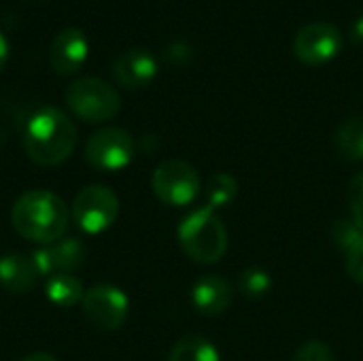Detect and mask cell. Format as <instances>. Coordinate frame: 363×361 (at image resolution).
<instances>
[{
  "label": "cell",
  "instance_id": "5",
  "mask_svg": "<svg viewBox=\"0 0 363 361\" xmlns=\"http://www.w3.org/2000/svg\"><path fill=\"white\" fill-rule=\"evenodd\" d=\"M153 194L166 206H187L200 194V177L198 170L183 160H166L162 162L151 177Z\"/></svg>",
  "mask_w": 363,
  "mask_h": 361
},
{
  "label": "cell",
  "instance_id": "21",
  "mask_svg": "<svg viewBox=\"0 0 363 361\" xmlns=\"http://www.w3.org/2000/svg\"><path fill=\"white\" fill-rule=\"evenodd\" d=\"M347 200L351 209V219L363 230V172L351 179L347 189Z\"/></svg>",
  "mask_w": 363,
  "mask_h": 361
},
{
  "label": "cell",
  "instance_id": "25",
  "mask_svg": "<svg viewBox=\"0 0 363 361\" xmlns=\"http://www.w3.org/2000/svg\"><path fill=\"white\" fill-rule=\"evenodd\" d=\"M351 36H353V40H355V43H363V17H359V19L353 23V28H351Z\"/></svg>",
  "mask_w": 363,
  "mask_h": 361
},
{
  "label": "cell",
  "instance_id": "24",
  "mask_svg": "<svg viewBox=\"0 0 363 361\" xmlns=\"http://www.w3.org/2000/svg\"><path fill=\"white\" fill-rule=\"evenodd\" d=\"M6 62H9V40H6V36L0 32V70L6 66Z\"/></svg>",
  "mask_w": 363,
  "mask_h": 361
},
{
  "label": "cell",
  "instance_id": "10",
  "mask_svg": "<svg viewBox=\"0 0 363 361\" xmlns=\"http://www.w3.org/2000/svg\"><path fill=\"white\" fill-rule=\"evenodd\" d=\"M85 260V247L79 238H60L51 245H43L32 253V262L38 277L72 274Z\"/></svg>",
  "mask_w": 363,
  "mask_h": 361
},
{
  "label": "cell",
  "instance_id": "23",
  "mask_svg": "<svg viewBox=\"0 0 363 361\" xmlns=\"http://www.w3.org/2000/svg\"><path fill=\"white\" fill-rule=\"evenodd\" d=\"M345 266H347V274H349L355 283L363 285V238H359V240L347 251Z\"/></svg>",
  "mask_w": 363,
  "mask_h": 361
},
{
  "label": "cell",
  "instance_id": "8",
  "mask_svg": "<svg viewBox=\"0 0 363 361\" xmlns=\"http://www.w3.org/2000/svg\"><path fill=\"white\" fill-rule=\"evenodd\" d=\"M342 49V32L328 21L302 26L294 36V55L304 66L330 64Z\"/></svg>",
  "mask_w": 363,
  "mask_h": 361
},
{
  "label": "cell",
  "instance_id": "15",
  "mask_svg": "<svg viewBox=\"0 0 363 361\" xmlns=\"http://www.w3.org/2000/svg\"><path fill=\"white\" fill-rule=\"evenodd\" d=\"M45 296L51 304L60 309H70L83 300L85 289L74 274H53L45 283Z\"/></svg>",
  "mask_w": 363,
  "mask_h": 361
},
{
  "label": "cell",
  "instance_id": "1",
  "mask_svg": "<svg viewBox=\"0 0 363 361\" xmlns=\"http://www.w3.org/2000/svg\"><path fill=\"white\" fill-rule=\"evenodd\" d=\"M77 128L57 106L36 109L23 128V151L38 166H57L72 155Z\"/></svg>",
  "mask_w": 363,
  "mask_h": 361
},
{
  "label": "cell",
  "instance_id": "22",
  "mask_svg": "<svg viewBox=\"0 0 363 361\" xmlns=\"http://www.w3.org/2000/svg\"><path fill=\"white\" fill-rule=\"evenodd\" d=\"M294 361H334V353H332V349L325 343L308 340V343H304L296 351Z\"/></svg>",
  "mask_w": 363,
  "mask_h": 361
},
{
  "label": "cell",
  "instance_id": "7",
  "mask_svg": "<svg viewBox=\"0 0 363 361\" xmlns=\"http://www.w3.org/2000/svg\"><path fill=\"white\" fill-rule=\"evenodd\" d=\"M136 155L134 136L123 128H102L85 143V160L102 172H117L125 168Z\"/></svg>",
  "mask_w": 363,
  "mask_h": 361
},
{
  "label": "cell",
  "instance_id": "3",
  "mask_svg": "<svg viewBox=\"0 0 363 361\" xmlns=\"http://www.w3.org/2000/svg\"><path fill=\"white\" fill-rule=\"evenodd\" d=\"M185 255L198 264H217L228 251V230L211 206L191 211L177 230Z\"/></svg>",
  "mask_w": 363,
  "mask_h": 361
},
{
  "label": "cell",
  "instance_id": "2",
  "mask_svg": "<svg viewBox=\"0 0 363 361\" xmlns=\"http://www.w3.org/2000/svg\"><path fill=\"white\" fill-rule=\"evenodd\" d=\"M70 221L68 206L47 189H32L19 196L11 209L13 230L36 245H51L66 234Z\"/></svg>",
  "mask_w": 363,
  "mask_h": 361
},
{
  "label": "cell",
  "instance_id": "12",
  "mask_svg": "<svg viewBox=\"0 0 363 361\" xmlns=\"http://www.w3.org/2000/svg\"><path fill=\"white\" fill-rule=\"evenodd\" d=\"M157 74V60L145 49H128L113 62V77L128 89L147 87Z\"/></svg>",
  "mask_w": 363,
  "mask_h": 361
},
{
  "label": "cell",
  "instance_id": "19",
  "mask_svg": "<svg viewBox=\"0 0 363 361\" xmlns=\"http://www.w3.org/2000/svg\"><path fill=\"white\" fill-rule=\"evenodd\" d=\"M272 289V277L264 268H247L238 274V291L251 300L264 298Z\"/></svg>",
  "mask_w": 363,
  "mask_h": 361
},
{
  "label": "cell",
  "instance_id": "20",
  "mask_svg": "<svg viewBox=\"0 0 363 361\" xmlns=\"http://www.w3.org/2000/svg\"><path fill=\"white\" fill-rule=\"evenodd\" d=\"M332 238L334 243L347 253L359 238H363V230L353 221V219H340L332 228Z\"/></svg>",
  "mask_w": 363,
  "mask_h": 361
},
{
  "label": "cell",
  "instance_id": "17",
  "mask_svg": "<svg viewBox=\"0 0 363 361\" xmlns=\"http://www.w3.org/2000/svg\"><path fill=\"white\" fill-rule=\"evenodd\" d=\"M336 147L342 157L351 162H363V117H351L338 128Z\"/></svg>",
  "mask_w": 363,
  "mask_h": 361
},
{
  "label": "cell",
  "instance_id": "4",
  "mask_svg": "<svg viewBox=\"0 0 363 361\" xmlns=\"http://www.w3.org/2000/svg\"><path fill=\"white\" fill-rule=\"evenodd\" d=\"M66 106L72 115L87 123H102L113 119L121 109L117 89L98 77L74 79L64 91Z\"/></svg>",
  "mask_w": 363,
  "mask_h": 361
},
{
  "label": "cell",
  "instance_id": "16",
  "mask_svg": "<svg viewBox=\"0 0 363 361\" xmlns=\"http://www.w3.org/2000/svg\"><path fill=\"white\" fill-rule=\"evenodd\" d=\"M168 361H221V355L208 338L185 336L172 347Z\"/></svg>",
  "mask_w": 363,
  "mask_h": 361
},
{
  "label": "cell",
  "instance_id": "9",
  "mask_svg": "<svg viewBox=\"0 0 363 361\" xmlns=\"http://www.w3.org/2000/svg\"><path fill=\"white\" fill-rule=\"evenodd\" d=\"M81 302L87 321L102 332H115L128 319L130 300L115 285H96L85 291Z\"/></svg>",
  "mask_w": 363,
  "mask_h": 361
},
{
  "label": "cell",
  "instance_id": "26",
  "mask_svg": "<svg viewBox=\"0 0 363 361\" xmlns=\"http://www.w3.org/2000/svg\"><path fill=\"white\" fill-rule=\"evenodd\" d=\"M19 361H57L53 355H49V353H32V355H26L23 360Z\"/></svg>",
  "mask_w": 363,
  "mask_h": 361
},
{
  "label": "cell",
  "instance_id": "13",
  "mask_svg": "<svg viewBox=\"0 0 363 361\" xmlns=\"http://www.w3.org/2000/svg\"><path fill=\"white\" fill-rule=\"evenodd\" d=\"M232 285L219 274H206L191 287V304L200 315L217 317L232 306Z\"/></svg>",
  "mask_w": 363,
  "mask_h": 361
},
{
  "label": "cell",
  "instance_id": "18",
  "mask_svg": "<svg viewBox=\"0 0 363 361\" xmlns=\"http://www.w3.org/2000/svg\"><path fill=\"white\" fill-rule=\"evenodd\" d=\"M204 196H206V202L213 211L225 209L238 196V181L228 172H217L206 181Z\"/></svg>",
  "mask_w": 363,
  "mask_h": 361
},
{
  "label": "cell",
  "instance_id": "6",
  "mask_svg": "<svg viewBox=\"0 0 363 361\" xmlns=\"http://www.w3.org/2000/svg\"><path fill=\"white\" fill-rule=\"evenodd\" d=\"M119 217V198L106 185L83 187L72 202V219L85 234L108 230Z\"/></svg>",
  "mask_w": 363,
  "mask_h": 361
},
{
  "label": "cell",
  "instance_id": "14",
  "mask_svg": "<svg viewBox=\"0 0 363 361\" xmlns=\"http://www.w3.org/2000/svg\"><path fill=\"white\" fill-rule=\"evenodd\" d=\"M38 279V270L32 262V255L6 253L0 257V285L11 294H28Z\"/></svg>",
  "mask_w": 363,
  "mask_h": 361
},
{
  "label": "cell",
  "instance_id": "11",
  "mask_svg": "<svg viewBox=\"0 0 363 361\" xmlns=\"http://www.w3.org/2000/svg\"><path fill=\"white\" fill-rule=\"evenodd\" d=\"M87 53L89 43L85 32L77 26H68L62 28L49 45V64L57 74H72L85 64Z\"/></svg>",
  "mask_w": 363,
  "mask_h": 361
}]
</instances>
